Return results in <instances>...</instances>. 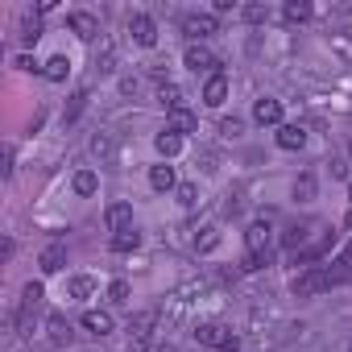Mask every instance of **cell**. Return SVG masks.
<instances>
[{
    "label": "cell",
    "mask_w": 352,
    "mask_h": 352,
    "mask_svg": "<svg viewBox=\"0 0 352 352\" xmlns=\"http://www.w3.org/2000/svg\"><path fill=\"white\" fill-rule=\"evenodd\" d=\"M67 25H71V34L83 38V42H96V38H100V21H96L91 13H71Z\"/></svg>",
    "instance_id": "obj_12"
},
{
    "label": "cell",
    "mask_w": 352,
    "mask_h": 352,
    "mask_svg": "<svg viewBox=\"0 0 352 352\" xmlns=\"http://www.w3.org/2000/svg\"><path fill=\"white\" fill-rule=\"evenodd\" d=\"M166 129H170V133H179V137L199 133V116H195L191 108H174V112H166Z\"/></svg>",
    "instance_id": "obj_9"
},
{
    "label": "cell",
    "mask_w": 352,
    "mask_h": 352,
    "mask_svg": "<svg viewBox=\"0 0 352 352\" xmlns=\"http://www.w3.org/2000/svg\"><path fill=\"white\" fill-rule=\"evenodd\" d=\"M195 195H199L195 183H183V187H179V204H183V208H195Z\"/></svg>",
    "instance_id": "obj_34"
},
{
    "label": "cell",
    "mask_w": 352,
    "mask_h": 352,
    "mask_svg": "<svg viewBox=\"0 0 352 352\" xmlns=\"http://www.w3.org/2000/svg\"><path fill=\"white\" fill-rule=\"evenodd\" d=\"M311 13H315V5H311V0H286V9H282V17H286L290 25H298V21H311Z\"/></svg>",
    "instance_id": "obj_20"
},
{
    "label": "cell",
    "mask_w": 352,
    "mask_h": 352,
    "mask_svg": "<svg viewBox=\"0 0 352 352\" xmlns=\"http://www.w3.org/2000/svg\"><path fill=\"white\" fill-rule=\"evenodd\" d=\"M270 265V224L265 220H257V224H249L245 228V261H241V270H265Z\"/></svg>",
    "instance_id": "obj_1"
},
{
    "label": "cell",
    "mask_w": 352,
    "mask_h": 352,
    "mask_svg": "<svg viewBox=\"0 0 352 352\" xmlns=\"http://www.w3.org/2000/svg\"><path fill=\"white\" fill-rule=\"evenodd\" d=\"M224 100H228V75L216 71V75H208V83H204V104H208V108H224Z\"/></svg>",
    "instance_id": "obj_10"
},
{
    "label": "cell",
    "mask_w": 352,
    "mask_h": 352,
    "mask_svg": "<svg viewBox=\"0 0 352 352\" xmlns=\"http://www.w3.org/2000/svg\"><path fill=\"white\" fill-rule=\"evenodd\" d=\"M133 249H141V232L137 228H124V232L112 236V253H133Z\"/></svg>",
    "instance_id": "obj_24"
},
{
    "label": "cell",
    "mask_w": 352,
    "mask_h": 352,
    "mask_svg": "<svg viewBox=\"0 0 352 352\" xmlns=\"http://www.w3.org/2000/svg\"><path fill=\"white\" fill-rule=\"evenodd\" d=\"M104 224L112 228V236L124 232V228H133V204H112V208L104 212Z\"/></svg>",
    "instance_id": "obj_13"
},
{
    "label": "cell",
    "mask_w": 352,
    "mask_h": 352,
    "mask_svg": "<svg viewBox=\"0 0 352 352\" xmlns=\"http://www.w3.org/2000/svg\"><path fill=\"white\" fill-rule=\"evenodd\" d=\"M183 63L195 71V75H216L220 71V58L208 50V46H187V54H183Z\"/></svg>",
    "instance_id": "obj_6"
},
{
    "label": "cell",
    "mask_w": 352,
    "mask_h": 352,
    "mask_svg": "<svg viewBox=\"0 0 352 352\" xmlns=\"http://www.w3.org/2000/svg\"><path fill=\"white\" fill-rule=\"evenodd\" d=\"M129 34H133L137 46H157V25H153V17H145V13H133V17H129Z\"/></svg>",
    "instance_id": "obj_8"
},
{
    "label": "cell",
    "mask_w": 352,
    "mask_h": 352,
    "mask_svg": "<svg viewBox=\"0 0 352 352\" xmlns=\"http://www.w3.org/2000/svg\"><path fill=\"white\" fill-rule=\"evenodd\" d=\"M348 199H352V187H348Z\"/></svg>",
    "instance_id": "obj_39"
},
{
    "label": "cell",
    "mask_w": 352,
    "mask_h": 352,
    "mask_svg": "<svg viewBox=\"0 0 352 352\" xmlns=\"http://www.w3.org/2000/svg\"><path fill=\"white\" fill-rule=\"evenodd\" d=\"M38 265H42V274H58L63 265H67V245H46L42 249V257H38Z\"/></svg>",
    "instance_id": "obj_15"
},
{
    "label": "cell",
    "mask_w": 352,
    "mask_h": 352,
    "mask_svg": "<svg viewBox=\"0 0 352 352\" xmlns=\"http://www.w3.org/2000/svg\"><path fill=\"white\" fill-rule=\"evenodd\" d=\"M278 145L290 149V153H298V149L307 145V129H302V124H282V129H278Z\"/></svg>",
    "instance_id": "obj_16"
},
{
    "label": "cell",
    "mask_w": 352,
    "mask_h": 352,
    "mask_svg": "<svg viewBox=\"0 0 352 352\" xmlns=\"http://www.w3.org/2000/svg\"><path fill=\"white\" fill-rule=\"evenodd\" d=\"M183 34L191 38V46H204V38L220 34V21H216V13H187L183 17Z\"/></svg>",
    "instance_id": "obj_3"
},
{
    "label": "cell",
    "mask_w": 352,
    "mask_h": 352,
    "mask_svg": "<svg viewBox=\"0 0 352 352\" xmlns=\"http://www.w3.org/2000/svg\"><path fill=\"white\" fill-rule=\"evenodd\" d=\"M46 331H50V344H58V348H67V344H71V336H75V331H71V323H67L63 315H50V319H46Z\"/></svg>",
    "instance_id": "obj_19"
},
{
    "label": "cell",
    "mask_w": 352,
    "mask_h": 352,
    "mask_svg": "<svg viewBox=\"0 0 352 352\" xmlns=\"http://www.w3.org/2000/svg\"><path fill=\"white\" fill-rule=\"evenodd\" d=\"M157 100L166 104V112H174V108H187V96H183V87H174V83H162V87H157Z\"/></svg>",
    "instance_id": "obj_22"
},
{
    "label": "cell",
    "mask_w": 352,
    "mask_h": 352,
    "mask_svg": "<svg viewBox=\"0 0 352 352\" xmlns=\"http://www.w3.org/2000/svg\"><path fill=\"white\" fill-rule=\"evenodd\" d=\"M319 290H327V270H323V265H307V270L294 278V294H298V298H315Z\"/></svg>",
    "instance_id": "obj_5"
},
{
    "label": "cell",
    "mask_w": 352,
    "mask_h": 352,
    "mask_svg": "<svg viewBox=\"0 0 352 352\" xmlns=\"http://www.w3.org/2000/svg\"><path fill=\"white\" fill-rule=\"evenodd\" d=\"M149 187H153V191H179L174 166H166V162H162V166H153V170H149Z\"/></svg>",
    "instance_id": "obj_18"
},
{
    "label": "cell",
    "mask_w": 352,
    "mask_h": 352,
    "mask_svg": "<svg viewBox=\"0 0 352 352\" xmlns=\"http://www.w3.org/2000/svg\"><path fill=\"white\" fill-rule=\"evenodd\" d=\"M17 67H21V71H42V67H38L30 54H17Z\"/></svg>",
    "instance_id": "obj_36"
},
{
    "label": "cell",
    "mask_w": 352,
    "mask_h": 352,
    "mask_svg": "<svg viewBox=\"0 0 352 352\" xmlns=\"http://www.w3.org/2000/svg\"><path fill=\"white\" fill-rule=\"evenodd\" d=\"M216 245H220V228H216V224H208V228L195 236V253H212Z\"/></svg>",
    "instance_id": "obj_31"
},
{
    "label": "cell",
    "mask_w": 352,
    "mask_h": 352,
    "mask_svg": "<svg viewBox=\"0 0 352 352\" xmlns=\"http://www.w3.org/2000/svg\"><path fill=\"white\" fill-rule=\"evenodd\" d=\"M42 298H46L42 282H30V286L21 290V311H17V327H21V331H30V327H34V315L42 311Z\"/></svg>",
    "instance_id": "obj_4"
},
{
    "label": "cell",
    "mask_w": 352,
    "mask_h": 352,
    "mask_svg": "<svg viewBox=\"0 0 352 352\" xmlns=\"http://www.w3.org/2000/svg\"><path fill=\"white\" fill-rule=\"evenodd\" d=\"M83 331H91V336H108L112 327H116V319H112V311H83Z\"/></svg>",
    "instance_id": "obj_14"
},
{
    "label": "cell",
    "mask_w": 352,
    "mask_h": 352,
    "mask_svg": "<svg viewBox=\"0 0 352 352\" xmlns=\"http://www.w3.org/2000/svg\"><path fill=\"white\" fill-rule=\"evenodd\" d=\"M91 153H96L100 162H112V157H116V141H112L108 133H100V137L91 141Z\"/></svg>",
    "instance_id": "obj_30"
},
{
    "label": "cell",
    "mask_w": 352,
    "mask_h": 352,
    "mask_svg": "<svg viewBox=\"0 0 352 352\" xmlns=\"http://www.w3.org/2000/svg\"><path fill=\"white\" fill-rule=\"evenodd\" d=\"M38 38H42V17L34 13V17H25V21H21V46H34Z\"/></svg>",
    "instance_id": "obj_29"
},
{
    "label": "cell",
    "mask_w": 352,
    "mask_h": 352,
    "mask_svg": "<svg viewBox=\"0 0 352 352\" xmlns=\"http://www.w3.org/2000/svg\"><path fill=\"white\" fill-rule=\"evenodd\" d=\"M129 294H133V290H129V282H124V278H116V282L108 286V298H112L116 307H124V302H129Z\"/></svg>",
    "instance_id": "obj_32"
},
{
    "label": "cell",
    "mask_w": 352,
    "mask_h": 352,
    "mask_svg": "<svg viewBox=\"0 0 352 352\" xmlns=\"http://www.w3.org/2000/svg\"><path fill=\"white\" fill-rule=\"evenodd\" d=\"M153 145H157V153H162V157H179L183 137H179V133H170V129H162V133L153 137Z\"/></svg>",
    "instance_id": "obj_21"
},
{
    "label": "cell",
    "mask_w": 352,
    "mask_h": 352,
    "mask_svg": "<svg viewBox=\"0 0 352 352\" xmlns=\"http://www.w3.org/2000/svg\"><path fill=\"white\" fill-rule=\"evenodd\" d=\"M245 21L265 25V21H270V5H245Z\"/></svg>",
    "instance_id": "obj_33"
},
{
    "label": "cell",
    "mask_w": 352,
    "mask_h": 352,
    "mask_svg": "<svg viewBox=\"0 0 352 352\" xmlns=\"http://www.w3.org/2000/svg\"><path fill=\"white\" fill-rule=\"evenodd\" d=\"M298 204H311L315 199V174H298V179H294V191H290Z\"/></svg>",
    "instance_id": "obj_27"
},
{
    "label": "cell",
    "mask_w": 352,
    "mask_h": 352,
    "mask_svg": "<svg viewBox=\"0 0 352 352\" xmlns=\"http://www.w3.org/2000/svg\"><path fill=\"white\" fill-rule=\"evenodd\" d=\"M344 228H348V232H352V212H348V216H344Z\"/></svg>",
    "instance_id": "obj_38"
},
{
    "label": "cell",
    "mask_w": 352,
    "mask_h": 352,
    "mask_svg": "<svg viewBox=\"0 0 352 352\" xmlns=\"http://www.w3.org/2000/svg\"><path fill=\"white\" fill-rule=\"evenodd\" d=\"M348 153H352V145H348Z\"/></svg>",
    "instance_id": "obj_40"
},
{
    "label": "cell",
    "mask_w": 352,
    "mask_h": 352,
    "mask_svg": "<svg viewBox=\"0 0 352 352\" xmlns=\"http://www.w3.org/2000/svg\"><path fill=\"white\" fill-rule=\"evenodd\" d=\"M344 261H348V265H352V245H348V249H344Z\"/></svg>",
    "instance_id": "obj_37"
},
{
    "label": "cell",
    "mask_w": 352,
    "mask_h": 352,
    "mask_svg": "<svg viewBox=\"0 0 352 352\" xmlns=\"http://www.w3.org/2000/svg\"><path fill=\"white\" fill-rule=\"evenodd\" d=\"M307 236H311V228H307V224H294V228L282 232V249H302Z\"/></svg>",
    "instance_id": "obj_28"
},
{
    "label": "cell",
    "mask_w": 352,
    "mask_h": 352,
    "mask_svg": "<svg viewBox=\"0 0 352 352\" xmlns=\"http://www.w3.org/2000/svg\"><path fill=\"white\" fill-rule=\"evenodd\" d=\"M96 278H87V274H79V278H71L67 282V298H75V302H87V298H96Z\"/></svg>",
    "instance_id": "obj_17"
},
{
    "label": "cell",
    "mask_w": 352,
    "mask_h": 352,
    "mask_svg": "<svg viewBox=\"0 0 352 352\" xmlns=\"http://www.w3.org/2000/svg\"><path fill=\"white\" fill-rule=\"evenodd\" d=\"M253 120L265 129H282V100H274V96H261L257 104H253Z\"/></svg>",
    "instance_id": "obj_7"
},
{
    "label": "cell",
    "mask_w": 352,
    "mask_h": 352,
    "mask_svg": "<svg viewBox=\"0 0 352 352\" xmlns=\"http://www.w3.org/2000/svg\"><path fill=\"white\" fill-rule=\"evenodd\" d=\"M87 100H91V96H87V87H79V91L71 96V104L63 108V120H67V124H75V120H79V112L87 108Z\"/></svg>",
    "instance_id": "obj_25"
},
{
    "label": "cell",
    "mask_w": 352,
    "mask_h": 352,
    "mask_svg": "<svg viewBox=\"0 0 352 352\" xmlns=\"http://www.w3.org/2000/svg\"><path fill=\"white\" fill-rule=\"evenodd\" d=\"M195 344L212 348V352H241V340L232 336V327L224 323H199L195 327Z\"/></svg>",
    "instance_id": "obj_2"
},
{
    "label": "cell",
    "mask_w": 352,
    "mask_h": 352,
    "mask_svg": "<svg viewBox=\"0 0 352 352\" xmlns=\"http://www.w3.org/2000/svg\"><path fill=\"white\" fill-rule=\"evenodd\" d=\"M241 129H245V124H241L236 116H232V120H220V133H224V137H236Z\"/></svg>",
    "instance_id": "obj_35"
},
{
    "label": "cell",
    "mask_w": 352,
    "mask_h": 352,
    "mask_svg": "<svg viewBox=\"0 0 352 352\" xmlns=\"http://www.w3.org/2000/svg\"><path fill=\"white\" fill-rule=\"evenodd\" d=\"M157 323V311H141L133 323H129V331H133V352H145L149 348V327Z\"/></svg>",
    "instance_id": "obj_11"
},
{
    "label": "cell",
    "mask_w": 352,
    "mask_h": 352,
    "mask_svg": "<svg viewBox=\"0 0 352 352\" xmlns=\"http://www.w3.org/2000/svg\"><path fill=\"white\" fill-rule=\"evenodd\" d=\"M71 187H75V195H96V191H100V179H96V170H79Z\"/></svg>",
    "instance_id": "obj_26"
},
{
    "label": "cell",
    "mask_w": 352,
    "mask_h": 352,
    "mask_svg": "<svg viewBox=\"0 0 352 352\" xmlns=\"http://www.w3.org/2000/svg\"><path fill=\"white\" fill-rule=\"evenodd\" d=\"M42 75H46V79H54V83H63V79L71 75V58H67V54H54V58L42 67Z\"/></svg>",
    "instance_id": "obj_23"
}]
</instances>
